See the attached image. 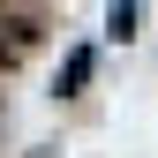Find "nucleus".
Returning a JSON list of instances; mask_svg holds the SVG:
<instances>
[{"label": "nucleus", "instance_id": "1", "mask_svg": "<svg viewBox=\"0 0 158 158\" xmlns=\"http://www.w3.org/2000/svg\"><path fill=\"white\" fill-rule=\"evenodd\" d=\"M38 38V0H0V60H23Z\"/></svg>", "mask_w": 158, "mask_h": 158}]
</instances>
